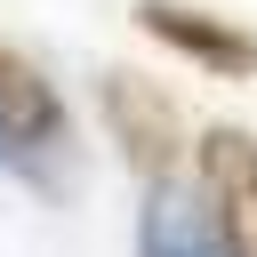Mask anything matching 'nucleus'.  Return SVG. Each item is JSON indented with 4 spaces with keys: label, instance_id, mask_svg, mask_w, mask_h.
<instances>
[{
    "label": "nucleus",
    "instance_id": "obj_1",
    "mask_svg": "<svg viewBox=\"0 0 257 257\" xmlns=\"http://www.w3.org/2000/svg\"><path fill=\"white\" fill-rule=\"evenodd\" d=\"M104 120H112V145L128 153V169H145V177L177 169V153H185V120H177V104H169L153 80L112 72V80H104Z\"/></svg>",
    "mask_w": 257,
    "mask_h": 257
},
{
    "label": "nucleus",
    "instance_id": "obj_2",
    "mask_svg": "<svg viewBox=\"0 0 257 257\" xmlns=\"http://www.w3.org/2000/svg\"><path fill=\"white\" fill-rule=\"evenodd\" d=\"M201 185H209L225 249L257 257V137L249 128H209L201 137Z\"/></svg>",
    "mask_w": 257,
    "mask_h": 257
},
{
    "label": "nucleus",
    "instance_id": "obj_3",
    "mask_svg": "<svg viewBox=\"0 0 257 257\" xmlns=\"http://www.w3.org/2000/svg\"><path fill=\"white\" fill-rule=\"evenodd\" d=\"M137 24H145V32H161L177 56L209 64V72H257V40H249V32H233V24H217V16H201V8L145 0V8H137Z\"/></svg>",
    "mask_w": 257,
    "mask_h": 257
},
{
    "label": "nucleus",
    "instance_id": "obj_4",
    "mask_svg": "<svg viewBox=\"0 0 257 257\" xmlns=\"http://www.w3.org/2000/svg\"><path fill=\"white\" fill-rule=\"evenodd\" d=\"M0 128H8L16 145H48V137L64 128L56 88H48V80H40V64H32V56H16L8 40H0Z\"/></svg>",
    "mask_w": 257,
    "mask_h": 257
}]
</instances>
